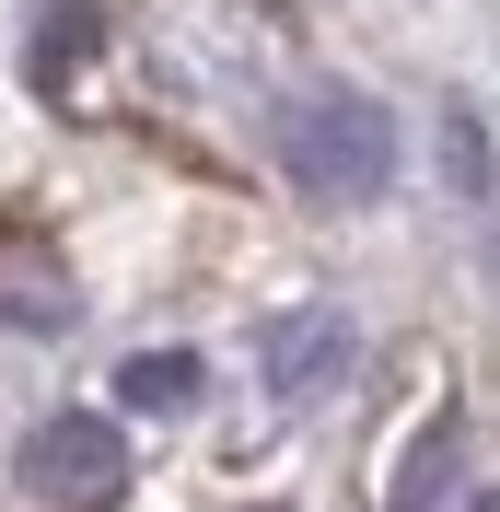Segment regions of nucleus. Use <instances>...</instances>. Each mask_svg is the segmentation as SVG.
Masks as SVG:
<instances>
[{
  "label": "nucleus",
  "mask_w": 500,
  "mask_h": 512,
  "mask_svg": "<svg viewBox=\"0 0 500 512\" xmlns=\"http://www.w3.org/2000/svg\"><path fill=\"white\" fill-rule=\"evenodd\" d=\"M268 152H280V175L303 198H326V210H373V198L396 187V117H384L373 94H291L280 117H268Z\"/></svg>",
  "instance_id": "nucleus-1"
},
{
  "label": "nucleus",
  "mask_w": 500,
  "mask_h": 512,
  "mask_svg": "<svg viewBox=\"0 0 500 512\" xmlns=\"http://www.w3.org/2000/svg\"><path fill=\"white\" fill-rule=\"evenodd\" d=\"M12 489L47 501V512H117V501H128V443H117V419H105V408L35 419L24 443H12Z\"/></svg>",
  "instance_id": "nucleus-2"
},
{
  "label": "nucleus",
  "mask_w": 500,
  "mask_h": 512,
  "mask_svg": "<svg viewBox=\"0 0 500 512\" xmlns=\"http://www.w3.org/2000/svg\"><path fill=\"white\" fill-rule=\"evenodd\" d=\"M256 361H268V396H314V384L349 361V315L338 303H291V315L256 338Z\"/></svg>",
  "instance_id": "nucleus-3"
},
{
  "label": "nucleus",
  "mask_w": 500,
  "mask_h": 512,
  "mask_svg": "<svg viewBox=\"0 0 500 512\" xmlns=\"http://www.w3.org/2000/svg\"><path fill=\"white\" fill-rule=\"evenodd\" d=\"M198 384H210V373H198V350H140V361H128V373H117V396H128V408H187V396H198Z\"/></svg>",
  "instance_id": "nucleus-4"
},
{
  "label": "nucleus",
  "mask_w": 500,
  "mask_h": 512,
  "mask_svg": "<svg viewBox=\"0 0 500 512\" xmlns=\"http://www.w3.org/2000/svg\"><path fill=\"white\" fill-rule=\"evenodd\" d=\"M454 489V419H431L419 443H407V478H396V512H442Z\"/></svg>",
  "instance_id": "nucleus-5"
},
{
  "label": "nucleus",
  "mask_w": 500,
  "mask_h": 512,
  "mask_svg": "<svg viewBox=\"0 0 500 512\" xmlns=\"http://www.w3.org/2000/svg\"><path fill=\"white\" fill-rule=\"evenodd\" d=\"M466 512H500V501H489V489H466Z\"/></svg>",
  "instance_id": "nucleus-6"
},
{
  "label": "nucleus",
  "mask_w": 500,
  "mask_h": 512,
  "mask_svg": "<svg viewBox=\"0 0 500 512\" xmlns=\"http://www.w3.org/2000/svg\"><path fill=\"white\" fill-rule=\"evenodd\" d=\"M268 512H280V501H268Z\"/></svg>",
  "instance_id": "nucleus-7"
}]
</instances>
